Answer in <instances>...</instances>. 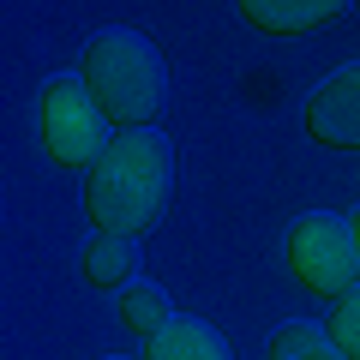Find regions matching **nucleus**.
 <instances>
[{"instance_id": "1", "label": "nucleus", "mask_w": 360, "mask_h": 360, "mask_svg": "<svg viewBox=\"0 0 360 360\" xmlns=\"http://www.w3.org/2000/svg\"><path fill=\"white\" fill-rule=\"evenodd\" d=\"M174 205V144L162 127H127L90 162L84 217L96 234H150Z\"/></svg>"}, {"instance_id": "2", "label": "nucleus", "mask_w": 360, "mask_h": 360, "mask_svg": "<svg viewBox=\"0 0 360 360\" xmlns=\"http://www.w3.org/2000/svg\"><path fill=\"white\" fill-rule=\"evenodd\" d=\"M78 78L90 84V96L103 103L108 127H156L168 108V60L144 30L108 25L84 42Z\"/></svg>"}, {"instance_id": "3", "label": "nucleus", "mask_w": 360, "mask_h": 360, "mask_svg": "<svg viewBox=\"0 0 360 360\" xmlns=\"http://www.w3.org/2000/svg\"><path fill=\"white\" fill-rule=\"evenodd\" d=\"M288 276H295L307 295L342 300L360 288V246L348 217H330V210H307L288 229Z\"/></svg>"}, {"instance_id": "4", "label": "nucleus", "mask_w": 360, "mask_h": 360, "mask_svg": "<svg viewBox=\"0 0 360 360\" xmlns=\"http://www.w3.org/2000/svg\"><path fill=\"white\" fill-rule=\"evenodd\" d=\"M42 150L60 168H90L108 150V115L90 96L84 78H49L42 84Z\"/></svg>"}, {"instance_id": "5", "label": "nucleus", "mask_w": 360, "mask_h": 360, "mask_svg": "<svg viewBox=\"0 0 360 360\" xmlns=\"http://www.w3.org/2000/svg\"><path fill=\"white\" fill-rule=\"evenodd\" d=\"M307 132L324 150H360V60H348L307 96Z\"/></svg>"}, {"instance_id": "6", "label": "nucleus", "mask_w": 360, "mask_h": 360, "mask_svg": "<svg viewBox=\"0 0 360 360\" xmlns=\"http://www.w3.org/2000/svg\"><path fill=\"white\" fill-rule=\"evenodd\" d=\"M234 6L258 37H312V30L336 25L354 0H234Z\"/></svg>"}, {"instance_id": "7", "label": "nucleus", "mask_w": 360, "mask_h": 360, "mask_svg": "<svg viewBox=\"0 0 360 360\" xmlns=\"http://www.w3.org/2000/svg\"><path fill=\"white\" fill-rule=\"evenodd\" d=\"M144 360H234L229 336L205 319H168L162 330L144 342Z\"/></svg>"}, {"instance_id": "8", "label": "nucleus", "mask_w": 360, "mask_h": 360, "mask_svg": "<svg viewBox=\"0 0 360 360\" xmlns=\"http://www.w3.org/2000/svg\"><path fill=\"white\" fill-rule=\"evenodd\" d=\"M139 276V234H96L84 246V283L90 288H132Z\"/></svg>"}, {"instance_id": "9", "label": "nucleus", "mask_w": 360, "mask_h": 360, "mask_svg": "<svg viewBox=\"0 0 360 360\" xmlns=\"http://www.w3.org/2000/svg\"><path fill=\"white\" fill-rule=\"evenodd\" d=\"M270 360H348V354L336 348V336L324 330V324L295 319V324H276V336H270Z\"/></svg>"}, {"instance_id": "10", "label": "nucleus", "mask_w": 360, "mask_h": 360, "mask_svg": "<svg viewBox=\"0 0 360 360\" xmlns=\"http://www.w3.org/2000/svg\"><path fill=\"white\" fill-rule=\"evenodd\" d=\"M174 319V312H168V295L156 283H132V288H120V324H127L132 336H144V342H150L156 330H162V324Z\"/></svg>"}, {"instance_id": "11", "label": "nucleus", "mask_w": 360, "mask_h": 360, "mask_svg": "<svg viewBox=\"0 0 360 360\" xmlns=\"http://www.w3.org/2000/svg\"><path fill=\"white\" fill-rule=\"evenodd\" d=\"M324 330L336 336V348H342L348 360H360V288L336 300V312H330V324H324Z\"/></svg>"}, {"instance_id": "12", "label": "nucleus", "mask_w": 360, "mask_h": 360, "mask_svg": "<svg viewBox=\"0 0 360 360\" xmlns=\"http://www.w3.org/2000/svg\"><path fill=\"white\" fill-rule=\"evenodd\" d=\"M348 229H354V246H360V210H354V217H348Z\"/></svg>"}, {"instance_id": "13", "label": "nucleus", "mask_w": 360, "mask_h": 360, "mask_svg": "<svg viewBox=\"0 0 360 360\" xmlns=\"http://www.w3.org/2000/svg\"><path fill=\"white\" fill-rule=\"evenodd\" d=\"M108 360H120V354H108Z\"/></svg>"}]
</instances>
